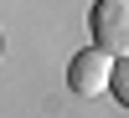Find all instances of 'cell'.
Here are the masks:
<instances>
[{"label":"cell","mask_w":129,"mask_h":118,"mask_svg":"<svg viewBox=\"0 0 129 118\" xmlns=\"http://www.w3.org/2000/svg\"><path fill=\"white\" fill-rule=\"evenodd\" d=\"M88 31H93V46H98V51L124 57V51H129V0H93Z\"/></svg>","instance_id":"1"},{"label":"cell","mask_w":129,"mask_h":118,"mask_svg":"<svg viewBox=\"0 0 129 118\" xmlns=\"http://www.w3.org/2000/svg\"><path fill=\"white\" fill-rule=\"evenodd\" d=\"M114 67H119V62H114L109 51H98V46H83L78 57L67 62V87L78 92V98H98V92L114 82Z\"/></svg>","instance_id":"2"}]
</instances>
